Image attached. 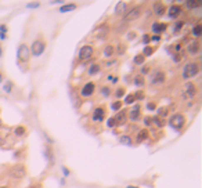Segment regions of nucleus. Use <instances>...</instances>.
Instances as JSON below:
<instances>
[{"label": "nucleus", "instance_id": "nucleus-31", "mask_svg": "<svg viewBox=\"0 0 202 188\" xmlns=\"http://www.w3.org/2000/svg\"><path fill=\"white\" fill-rule=\"evenodd\" d=\"M15 134H17V136H22V134H25V127L18 126V127L15 129Z\"/></svg>", "mask_w": 202, "mask_h": 188}, {"label": "nucleus", "instance_id": "nucleus-34", "mask_svg": "<svg viewBox=\"0 0 202 188\" xmlns=\"http://www.w3.org/2000/svg\"><path fill=\"white\" fill-rule=\"evenodd\" d=\"M136 100V98H134V94H130V96H128L126 97V104H132V102H133V101Z\"/></svg>", "mask_w": 202, "mask_h": 188}, {"label": "nucleus", "instance_id": "nucleus-10", "mask_svg": "<svg viewBox=\"0 0 202 188\" xmlns=\"http://www.w3.org/2000/svg\"><path fill=\"white\" fill-rule=\"evenodd\" d=\"M152 84H163L165 83V74L163 72H156V74L152 75L151 79Z\"/></svg>", "mask_w": 202, "mask_h": 188}, {"label": "nucleus", "instance_id": "nucleus-28", "mask_svg": "<svg viewBox=\"0 0 202 188\" xmlns=\"http://www.w3.org/2000/svg\"><path fill=\"white\" fill-rule=\"evenodd\" d=\"M120 107H122V102L120 101H116V102H112V105H111V108L114 111H119Z\"/></svg>", "mask_w": 202, "mask_h": 188}, {"label": "nucleus", "instance_id": "nucleus-7", "mask_svg": "<svg viewBox=\"0 0 202 188\" xmlns=\"http://www.w3.org/2000/svg\"><path fill=\"white\" fill-rule=\"evenodd\" d=\"M29 49L27 47V44H21L19 46V49H18V58H19V61H28L29 60Z\"/></svg>", "mask_w": 202, "mask_h": 188}, {"label": "nucleus", "instance_id": "nucleus-22", "mask_svg": "<svg viewBox=\"0 0 202 188\" xmlns=\"http://www.w3.org/2000/svg\"><path fill=\"white\" fill-rule=\"evenodd\" d=\"M98 72H100V66L97 64L92 65V66L89 68V75H96V74H98Z\"/></svg>", "mask_w": 202, "mask_h": 188}, {"label": "nucleus", "instance_id": "nucleus-36", "mask_svg": "<svg viewBox=\"0 0 202 188\" xmlns=\"http://www.w3.org/2000/svg\"><path fill=\"white\" fill-rule=\"evenodd\" d=\"M143 41H144L145 44H147V43H150V41H151V37H150V35H144V36H143Z\"/></svg>", "mask_w": 202, "mask_h": 188}, {"label": "nucleus", "instance_id": "nucleus-12", "mask_svg": "<svg viewBox=\"0 0 202 188\" xmlns=\"http://www.w3.org/2000/svg\"><path fill=\"white\" fill-rule=\"evenodd\" d=\"M114 119H115V122H116V124L126 123V109L118 112V115H116V116H114Z\"/></svg>", "mask_w": 202, "mask_h": 188}, {"label": "nucleus", "instance_id": "nucleus-15", "mask_svg": "<svg viewBox=\"0 0 202 188\" xmlns=\"http://www.w3.org/2000/svg\"><path fill=\"white\" fill-rule=\"evenodd\" d=\"M180 11H181L180 6H170L169 7V17L170 18H176V17L180 14Z\"/></svg>", "mask_w": 202, "mask_h": 188}, {"label": "nucleus", "instance_id": "nucleus-14", "mask_svg": "<svg viewBox=\"0 0 202 188\" xmlns=\"http://www.w3.org/2000/svg\"><path fill=\"white\" fill-rule=\"evenodd\" d=\"M166 24H162V22H154L152 24V31L155 33H161V32H163L166 29Z\"/></svg>", "mask_w": 202, "mask_h": 188}, {"label": "nucleus", "instance_id": "nucleus-24", "mask_svg": "<svg viewBox=\"0 0 202 188\" xmlns=\"http://www.w3.org/2000/svg\"><path fill=\"white\" fill-rule=\"evenodd\" d=\"M143 62H144V55H143V54H140V55H136V57H134V64L141 65Z\"/></svg>", "mask_w": 202, "mask_h": 188}, {"label": "nucleus", "instance_id": "nucleus-9", "mask_svg": "<svg viewBox=\"0 0 202 188\" xmlns=\"http://www.w3.org/2000/svg\"><path fill=\"white\" fill-rule=\"evenodd\" d=\"M94 89H96V86H94V83L89 82L85 84V87L82 89V96L83 97H90L94 93Z\"/></svg>", "mask_w": 202, "mask_h": 188}, {"label": "nucleus", "instance_id": "nucleus-1", "mask_svg": "<svg viewBox=\"0 0 202 188\" xmlns=\"http://www.w3.org/2000/svg\"><path fill=\"white\" fill-rule=\"evenodd\" d=\"M198 74H199V66H198L197 62H188L183 69V78L184 79L194 78V76H197Z\"/></svg>", "mask_w": 202, "mask_h": 188}, {"label": "nucleus", "instance_id": "nucleus-20", "mask_svg": "<svg viewBox=\"0 0 202 188\" xmlns=\"http://www.w3.org/2000/svg\"><path fill=\"white\" fill-rule=\"evenodd\" d=\"M125 10H126V3L120 1V3H118V7H116V10H115V13L118 14V15H120V14H123Z\"/></svg>", "mask_w": 202, "mask_h": 188}, {"label": "nucleus", "instance_id": "nucleus-40", "mask_svg": "<svg viewBox=\"0 0 202 188\" xmlns=\"http://www.w3.org/2000/svg\"><path fill=\"white\" fill-rule=\"evenodd\" d=\"M148 109H155V104H152V102H150V104H148Z\"/></svg>", "mask_w": 202, "mask_h": 188}, {"label": "nucleus", "instance_id": "nucleus-19", "mask_svg": "<svg viewBox=\"0 0 202 188\" xmlns=\"http://www.w3.org/2000/svg\"><path fill=\"white\" fill-rule=\"evenodd\" d=\"M147 138H148L147 129H144V130H141V132H138V134H137V141H144V140H147Z\"/></svg>", "mask_w": 202, "mask_h": 188}, {"label": "nucleus", "instance_id": "nucleus-44", "mask_svg": "<svg viewBox=\"0 0 202 188\" xmlns=\"http://www.w3.org/2000/svg\"><path fill=\"white\" fill-rule=\"evenodd\" d=\"M144 123H145V124H150V123H151V119H150V118H147V119L144 120Z\"/></svg>", "mask_w": 202, "mask_h": 188}, {"label": "nucleus", "instance_id": "nucleus-11", "mask_svg": "<svg viewBox=\"0 0 202 188\" xmlns=\"http://www.w3.org/2000/svg\"><path fill=\"white\" fill-rule=\"evenodd\" d=\"M104 116H105V111L102 109V108H97L93 112V120L94 122H101V120L104 119Z\"/></svg>", "mask_w": 202, "mask_h": 188}, {"label": "nucleus", "instance_id": "nucleus-32", "mask_svg": "<svg viewBox=\"0 0 202 188\" xmlns=\"http://www.w3.org/2000/svg\"><path fill=\"white\" fill-rule=\"evenodd\" d=\"M134 83L138 84V86H143V84H144V79H143L141 76H136V78H134Z\"/></svg>", "mask_w": 202, "mask_h": 188}, {"label": "nucleus", "instance_id": "nucleus-16", "mask_svg": "<svg viewBox=\"0 0 202 188\" xmlns=\"http://www.w3.org/2000/svg\"><path fill=\"white\" fill-rule=\"evenodd\" d=\"M154 13L156 14V15H162V14L165 13V10H166V7L162 3H154Z\"/></svg>", "mask_w": 202, "mask_h": 188}, {"label": "nucleus", "instance_id": "nucleus-21", "mask_svg": "<svg viewBox=\"0 0 202 188\" xmlns=\"http://www.w3.org/2000/svg\"><path fill=\"white\" fill-rule=\"evenodd\" d=\"M202 3L201 1H187V3H186V6H187V9H197V7H199V6H201Z\"/></svg>", "mask_w": 202, "mask_h": 188}, {"label": "nucleus", "instance_id": "nucleus-8", "mask_svg": "<svg viewBox=\"0 0 202 188\" xmlns=\"http://www.w3.org/2000/svg\"><path fill=\"white\" fill-rule=\"evenodd\" d=\"M195 94H197L195 86H194L193 83H187V84H186V89H184V93H183V98H193Z\"/></svg>", "mask_w": 202, "mask_h": 188}, {"label": "nucleus", "instance_id": "nucleus-17", "mask_svg": "<svg viewBox=\"0 0 202 188\" xmlns=\"http://www.w3.org/2000/svg\"><path fill=\"white\" fill-rule=\"evenodd\" d=\"M198 51H199V43L197 40H194L188 46V53L190 54H197Z\"/></svg>", "mask_w": 202, "mask_h": 188}, {"label": "nucleus", "instance_id": "nucleus-46", "mask_svg": "<svg viewBox=\"0 0 202 188\" xmlns=\"http://www.w3.org/2000/svg\"><path fill=\"white\" fill-rule=\"evenodd\" d=\"M29 188H39V187H29Z\"/></svg>", "mask_w": 202, "mask_h": 188}, {"label": "nucleus", "instance_id": "nucleus-5", "mask_svg": "<svg viewBox=\"0 0 202 188\" xmlns=\"http://www.w3.org/2000/svg\"><path fill=\"white\" fill-rule=\"evenodd\" d=\"M140 14H141L140 9H138V7H134V9H132L126 14H123V19L125 21H133V19H137L138 17H140Z\"/></svg>", "mask_w": 202, "mask_h": 188}, {"label": "nucleus", "instance_id": "nucleus-4", "mask_svg": "<svg viewBox=\"0 0 202 188\" xmlns=\"http://www.w3.org/2000/svg\"><path fill=\"white\" fill-rule=\"evenodd\" d=\"M44 49H46V43L43 40H36V41H33V44H32V53L33 55H40L43 51H44Z\"/></svg>", "mask_w": 202, "mask_h": 188}, {"label": "nucleus", "instance_id": "nucleus-38", "mask_svg": "<svg viewBox=\"0 0 202 188\" xmlns=\"http://www.w3.org/2000/svg\"><path fill=\"white\" fill-rule=\"evenodd\" d=\"M123 93H125L123 89H119V90H116V97H122V96H123Z\"/></svg>", "mask_w": 202, "mask_h": 188}, {"label": "nucleus", "instance_id": "nucleus-13", "mask_svg": "<svg viewBox=\"0 0 202 188\" xmlns=\"http://www.w3.org/2000/svg\"><path fill=\"white\" fill-rule=\"evenodd\" d=\"M129 118H130V120H133V122L140 119V105L133 107V109L130 111V114H129Z\"/></svg>", "mask_w": 202, "mask_h": 188}, {"label": "nucleus", "instance_id": "nucleus-37", "mask_svg": "<svg viewBox=\"0 0 202 188\" xmlns=\"http://www.w3.org/2000/svg\"><path fill=\"white\" fill-rule=\"evenodd\" d=\"M115 124H116L115 119H114V118H111V119L108 120V126H110V127H112V126H115Z\"/></svg>", "mask_w": 202, "mask_h": 188}, {"label": "nucleus", "instance_id": "nucleus-45", "mask_svg": "<svg viewBox=\"0 0 202 188\" xmlns=\"http://www.w3.org/2000/svg\"><path fill=\"white\" fill-rule=\"evenodd\" d=\"M128 188H137V187H132V185H129V187Z\"/></svg>", "mask_w": 202, "mask_h": 188}, {"label": "nucleus", "instance_id": "nucleus-41", "mask_svg": "<svg viewBox=\"0 0 202 188\" xmlns=\"http://www.w3.org/2000/svg\"><path fill=\"white\" fill-rule=\"evenodd\" d=\"M181 26H183V24L177 22V24H176V26H175V29H176V31H179V28H181Z\"/></svg>", "mask_w": 202, "mask_h": 188}, {"label": "nucleus", "instance_id": "nucleus-47", "mask_svg": "<svg viewBox=\"0 0 202 188\" xmlns=\"http://www.w3.org/2000/svg\"><path fill=\"white\" fill-rule=\"evenodd\" d=\"M0 188H9V187H0Z\"/></svg>", "mask_w": 202, "mask_h": 188}, {"label": "nucleus", "instance_id": "nucleus-25", "mask_svg": "<svg viewBox=\"0 0 202 188\" xmlns=\"http://www.w3.org/2000/svg\"><path fill=\"white\" fill-rule=\"evenodd\" d=\"M154 123L158 126V127H162L163 124H165V122L162 120V118H159V116H156V118H154Z\"/></svg>", "mask_w": 202, "mask_h": 188}, {"label": "nucleus", "instance_id": "nucleus-33", "mask_svg": "<svg viewBox=\"0 0 202 188\" xmlns=\"http://www.w3.org/2000/svg\"><path fill=\"white\" fill-rule=\"evenodd\" d=\"M120 142H122V144H128V145H130V144H132V141H130V137H128V136H126V137H122V138H120Z\"/></svg>", "mask_w": 202, "mask_h": 188}, {"label": "nucleus", "instance_id": "nucleus-3", "mask_svg": "<svg viewBox=\"0 0 202 188\" xmlns=\"http://www.w3.org/2000/svg\"><path fill=\"white\" fill-rule=\"evenodd\" d=\"M10 174H11V177H14V179H22V177H25V174H27V169H25L24 165H15L13 169L10 170Z\"/></svg>", "mask_w": 202, "mask_h": 188}, {"label": "nucleus", "instance_id": "nucleus-26", "mask_svg": "<svg viewBox=\"0 0 202 188\" xmlns=\"http://www.w3.org/2000/svg\"><path fill=\"white\" fill-rule=\"evenodd\" d=\"M201 32H202V26H201V25H195V26H194L193 33L195 35V36H199V35H201Z\"/></svg>", "mask_w": 202, "mask_h": 188}, {"label": "nucleus", "instance_id": "nucleus-18", "mask_svg": "<svg viewBox=\"0 0 202 188\" xmlns=\"http://www.w3.org/2000/svg\"><path fill=\"white\" fill-rule=\"evenodd\" d=\"M107 32H108V26H107V25H102V26H100L96 31V35L98 37H101V36H105Z\"/></svg>", "mask_w": 202, "mask_h": 188}, {"label": "nucleus", "instance_id": "nucleus-43", "mask_svg": "<svg viewBox=\"0 0 202 188\" xmlns=\"http://www.w3.org/2000/svg\"><path fill=\"white\" fill-rule=\"evenodd\" d=\"M148 71H150V69H148V66H144V68H143V74H147Z\"/></svg>", "mask_w": 202, "mask_h": 188}, {"label": "nucleus", "instance_id": "nucleus-23", "mask_svg": "<svg viewBox=\"0 0 202 188\" xmlns=\"http://www.w3.org/2000/svg\"><path fill=\"white\" fill-rule=\"evenodd\" d=\"M144 53H143V55H144V57H145V55H152V53H154V49H152V47H148V46H145L144 47Z\"/></svg>", "mask_w": 202, "mask_h": 188}, {"label": "nucleus", "instance_id": "nucleus-35", "mask_svg": "<svg viewBox=\"0 0 202 188\" xmlns=\"http://www.w3.org/2000/svg\"><path fill=\"white\" fill-rule=\"evenodd\" d=\"M134 98H138V100H143L144 98V93L143 91H137L136 94H134Z\"/></svg>", "mask_w": 202, "mask_h": 188}, {"label": "nucleus", "instance_id": "nucleus-2", "mask_svg": "<svg viewBox=\"0 0 202 188\" xmlns=\"http://www.w3.org/2000/svg\"><path fill=\"white\" fill-rule=\"evenodd\" d=\"M184 123H186V118H184L183 115H180V114L173 115V116L169 119V124L173 129H176V130H180V129L184 126Z\"/></svg>", "mask_w": 202, "mask_h": 188}, {"label": "nucleus", "instance_id": "nucleus-29", "mask_svg": "<svg viewBox=\"0 0 202 188\" xmlns=\"http://www.w3.org/2000/svg\"><path fill=\"white\" fill-rule=\"evenodd\" d=\"M76 6L75 4H67L64 7H61V13H65V11H68V10H74Z\"/></svg>", "mask_w": 202, "mask_h": 188}, {"label": "nucleus", "instance_id": "nucleus-6", "mask_svg": "<svg viewBox=\"0 0 202 188\" xmlns=\"http://www.w3.org/2000/svg\"><path fill=\"white\" fill-rule=\"evenodd\" d=\"M93 55V47L92 46H83L79 51V58L80 60H89Z\"/></svg>", "mask_w": 202, "mask_h": 188}, {"label": "nucleus", "instance_id": "nucleus-30", "mask_svg": "<svg viewBox=\"0 0 202 188\" xmlns=\"http://www.w3.org/2000/svg\"><path fill=\"white\" fill-rule=\"evenodd\" d=\"M168 111H169V108H162V109H158V115H161L159 118H165L166 115H168Z\"/></svg>", "mask_w": 202, "mask_h": 188}, {"label": "nucleus", "instance_id": "nucleus-42", "mask_svg": "<svg viewBox=\"0 0 202 188\" xmlns=\"http://www.w3.org/2000/svg\"><path fill=\"white\" fill-rule=\"evenodd\" d=\"M151 40H152V41H156V43H158V41L161 40V37H159V36H154V37L151 39Z\"/></svg>", "mask_w": 202, "mask_h": 188}, {"label": "nucleus", "instance_id": "nucleus-27", "mask_svg": "<svg viewBox=\"0 0 202 188\" xmlns=\"http://www.w3.org/2000/svg\"><path fill=\"white\" fill-rule=\"evenodd\" d=\"M104 54H105L107 57L112 55V54H114V47H112V46H107L105 47V51H104Z\"/></svg>", "mask_w": 202, "mask_h": 188}, {"label": "nucleus", "instance_id": "nucleus-39", "mask_svg": "<svg viewBox=\"0 0 202 188\" xmlns=\"http://www.w3.org/2000/svg\"><path fill=\"white\" fill-rule=\"evenodd\" d=\"M101 93H104V96H108V94H110V90H108V89H107V87H104V89H102V90H101Z\"/></svg>", "mask_w": 202, "mask_h": 188}]
</instances>
